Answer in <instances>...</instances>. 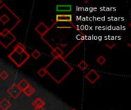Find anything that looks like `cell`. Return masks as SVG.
<instances>
[{"label": "cell", "instance_id": "15", "mask_svg": "<svg viewBox=\"0 0 131 110\" xmlns=\"http://www.w3.org/2000/svg\"><path fill=\"white\" fill-rule=\"evenodd\" d=\"M9 77V74L6 71V70H2L0 72V78L2 80H5L8 78Z\"/></svg>", "mask_w": 131, "mask_h": 110}, {"label": "cell", "instance_id": "12", "mask_svg": "<svg viewBox=\"0 0 131 110\" xmlns=\"http://www.w3.org/2000/svg\"><path fill=\"white\" fill-rule=\"evenodd\" d=\"M11 21L10 17L6 14V13H3L1 16H0V21L2 22V25H6L9 21Z\"/></svg>", "mask_w": 131, "mask_h": 110}, {"label": "cell", "instance_id": "22", "mask_svg": "<svg viewBox=\"0 0 131 110\" xmlns=\"http://www.w3.org/2000/svg\"><path fill=\"white\" fill-rule=\"evenodd\" d=\"M71 110H76L75 109H71Z\"/></svg>", "mask_w": 131, "mask_h": 110}, {"label": "cell", "instance_id": "14", "mask_svg": "<svg viewBox=\"0 0 131 110\" xmlns=\"http://www.w3.org/2000/svg\"><path fill=\"white\" fill-rule=\"evenodd\" d=\"M78 67H79V69L80 70H85L86 69H88V64L86 63V61L85 60H81L78 64Z\"/></svg>", "mask_w": 131, "mask_h": 110}, {"label": "cell", "instance_id": "8", "mask_svg": "<svg viewBox=\"0 0 131 110\" xmlns=\"http://www.w3.org/2000/svg\"><path fill=\"white\" fill-rule=\"evenodd\" d=\"M11 106H12L11 102L5 98L2 99L0 101V109L2 110H8L10 109Z\"/></svg>", "mask_w": 131, "mask_h": 110}, {"label": "cell", "instance_id": "2", "mask_svg": "<svg viewBox=\"0 0 131 110\" xmlns=\"http://www.w3.org/2000/svg\"><path fill=\"white\" fill-rule=\"evenodd\" d=\"M30 57V55L26 51L25 46L18 43L8 54V58L18 67H21Z\"/></svg>", "mask_w": 131, "mask_h": 110}, {"label": "cell", "instance_id": "19", "mask_svg": "<svg viewBox=\"0 0 131 110\" xmlns=\"http://www.w3.org/2000/svg\"><path fill=\"white\" fill-rule=\"evenodd\" d=\"M105 45H106V46H107V47H108L109 49H112V48L116 45V43H115V42H114V41H107V42L105 44Z\"/></svg>", "mask_w": 131, "mask_h": 110}, {"label": "cell", "instance_id": "10", "mask_svg": "<svg viewBox=\"0 0 131 110\" xmlns=\"http://www.w3.org/2000/svg\"><path fill=\"white\" fill-rule=\"evenodd\" d=\"M45 102L41 99V98H36L33 102H32V106L34 108H38V107H44L45 106Z\"/></svg>", "mask_w": 131, "mask_h": 110}, {"label": "cell", "instance_id": "16", "mask_svg": "<svg viewBox=\"0 0 131 110\" xmlns=\"http://www.w3.org/2000/svg\"><path fill=\"white\" fill-rule=\"evenodd\" d=\"M31 57H33V58H35V59H38L40 57H41V53L38 51H37V50H35L34 51H32V53L31 54Z\"/></svg>", "mask_w": 131, "mask_h": 110}, {"label": "cell", "instance_id": "21", "mask_svg": "<svg viewBox=\"0 0 131 110\" xmlns=\"http://www.w3.org/2000/svg\"><path fill=\"white\" fill-rule=\"evenodd\" d=\"M1 4H2V1H0V5H1Z\"/></svg>", "mask_w": 131, "mask_h": 110}, {"label": "cell", "instance_id": "7", "mask_svg": "<svg viewBox=\"0 0 131 110\" xmlns=\"http://www.w3.org/2000/svg\"><path fill=\"white\" fill-rule=\"evenodd\" d=\"M72 21V15L70 14H61L56 15V22H70ZM71 25H73L71 23Z\"/></svg>", "mask_w": 131, "mask_h": 110}, {"label": "cell", "instance_id": "3", "mask_svg": "<svg viewBox=\"0 0 131 110\" xmlns=\"http://www.w3.org/2000/svg\"><path fill=\"white\" fill-rule=\"evenodd\" d=\"M15 40L16 37L11 32L10 29L5 28L0 31V44L3 47L8 48Z\"/></svg>", "mask_w": 131, "mask_h": 110}, {"label": "cell", "instance_id": "17", "mask_svg": "<svg viewBox=\"0 0 131 110\" xmlns=\"http://www.w3.org/2000/svg\"><path fill=\"white\" fill-rule=\"evenodd\" d=\"M38 74L40 76V77H44L46 74H47V71H46V70L45 69V67H43V68H41L38 71Z\"/></svg>", "mask_w": 131, "mask_h": 110}, {"label": "cell", "instance_id": "4", "mask_svg": "<svg viewBox=\"0 0 131 110\" xmlns=\"http://www.w3.org/2000/svg\"><path fill=\"white\" fill-rule=\"evenodd\" d=\"M7 93L13 99H16L18 98L21 93H22V91L19 89V87H18L17 84H12L8 90H7Z\"/></svg>", "mask_w": 131, "mask_h": 110}, {"label": "cell", "instance_id": "18", "mask_svg": "<svg viewBox=\"0 0 131 110\" xmlns=\"http://www.w3.org/2000/svg\"><path fill=\"white\" fill-rule=\"evenodd\" d=\"M97 62L100 64V65H103L105 62H106V59L104 56H100L97 59Z\"/></svg>", "mask_w": 131, "mask_h": 110}, {"label": "cell", "instance_id": "20", "mask_svg": "<svg viewBox=\"0 0 131 110\" xmlns=\"http://www.w3.org/2000/svg\"><path fill=\"white\" fill-rule=\"evenodd\" d=\"M34 110H45L44 107H38V108H34Z\"/></svg>", "mask_w": 131, "mask_h": 110}, {"label": "cell", "instance_id": "13", "mask_svg": "<svg viewBox=\"0 0 131 110\" xmlns=\"http://www.w3.org/2000/svg\"><path fill=\"white\" fill-rule=\"evenodd\" d=\"M23 93H25V96H31L35 93V89L34 87H32L31 86H29L27 89H25Z\"/></svg>", "mask_w": 131, "mask_h": 110}, {"label": "cell", "instance_id": "9", "mask_svg": "<svg viewBox=\"0 0 131 110\" xmlns=\"http://www.w3.org/2000/svg\"><path fill=\"white\" fill-rule=\"evenodd\" d=\"M57 11L59 12H68L71 11V5H58L56 6Z\"/></svg>", "mask_w": 131, "mask_h": 110}, {"label": "cell", "instance_id": "6", "mask_svg": "<svg viewBox=\"0 0 131 110\" xmlns=\"http://www.w3.org/2000/svg\"><path fill=\"white\" fill-rule=\"evenodd\" d=\"M50 28L44 23V22H40L36 27H35V31L41 36L44 37L48 31H49Z\"/></svg>", "mask_w": 131, "mask_h": 110}, {"label": "cell", "instance_id": "5", "mask_svg": "<svg viewBox=\"0 0 131 110\" xmlns=\"http://www.w3.org/2000/svg\"><path fill=\"white\" fill-rule=\"evenodd\" d=\"M101 76L100 74L94 70H91L88 74H86L85 75V78L92 84H94V83H96L99 79H100Z\"/></svg>", "mask_w": 131, "mask_h": 110}, {"label": "cell", "instance_id": "11", "mask_svg": "<svg viewBox=\"0 0 131 110\" xmlns=\"http://www.w3.org/2000/svg\"><path fill=\"white\" fill-rule=\"evenodd\" d=\"M17 85H18V87H19V89H20L22 92H23L25 89H27L29 86H31V85L29 84V83L27 82L25 80H20Z\"/></svg>", "mask_w": 131, "mask_h": 110}, {"label": "cell", "instance_id": "1", "mask_svg": "<svg viewBox=\"0 0 131 110\" xmlns=\"http://www.w3.org/2000/svg\"><path fill=\"white\" fill-rule=\"evenodd\" d=\"M47 74L58 83L63 81L65 77L71 73L73 67L65 60L64 57L54 58L45 67Z\"/></svg>", "mask_w": 131, "mask_h": 110}]
</instances>
